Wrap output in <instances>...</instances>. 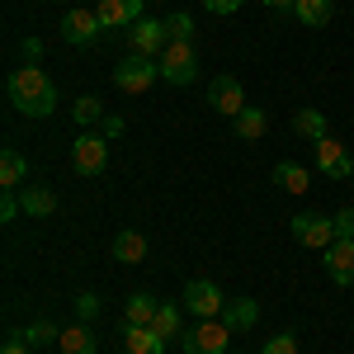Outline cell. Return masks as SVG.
<instances>
[{"mask_svg":"<svg viewBox=\"0 0 354 354\" xmlns=\"http://www.w3.org/2000/svg\"><path fill=\"white\" fill-rule=\"evenodd\" d=\"M5 90H10L15 109L28 113V118H48V113L57 109V85H53V76H48L38 62H28V66H19V71H10Z\"/></svg>","mask_w":354,"mask_h":354,"instance_id":"obj_1","label":"cell"},{"mask_svg":"<svg viewBox=\"0 0 354 354\" xmlns=\"http://www.w3.org/2000/svg\"><path fill=\"white\" fill-rule=\"evenodd\" d=\"M151 81H161V66H151V57H123L118 66H113V85L123 90V95H147Z\"/></svg>","mask_w":354,"mask_h":354,"instance_id":"obj_2","label":"cell"},{"mask_svg":"<svg viewBox=\"0 0 354 354\" xmlns=\"http://www.w3.org/2000/svg\"><path fill=\"white\" fill-rule=\"evenodd\" d=\"M71 165H76L81 175H104V165H109V137L104 133H81L76 147H71Z\"/></svg>","mask_w":354,"mask_h":354,"instance_id":"obj_3","label":"cell"},{"mask_svg":"<svg viewBox=\"0 0 354 354\" xmlns=\"http://www.w3.org/2000/svg\"><path fill=\"white\" fill-rule=\"evenodd\" d=\"M227 340H232V326L213 317V322H198L194 330H185V354H227Z\"/></svg>","mask_w":354,"mask_h":354,"instance_id":"obj_4","label":"cell"},{"mask_svg":"<svg viewBox=\"0 0 354 354\" xmlns=\"http://www.w3.org/2000/svg\"><path fill=\"white\" fill-rule=\"evenodd\" d=\"M198 76V62H194V48L185 38H170V48L161 53V81L170 85H189Z\"/></svg>","mask_w":354,"mask_h":354,"instance_id":"obj_5","label":"cell"},{"mask_svg":"<svg viewBox=\"0 0 354 354\" xmlns=\"http://www.w3.org/2000/svg\"><path fill=\"white\" fill-rule=\"evenodd\" d=\"M185 307H189L198 322H213L227 312V293H222L218 283H208V279H194L189 288H185Z\"/></svg>","mask_w":354,"mask_h":354,"instance_id":"obj_6","label":"cell"},{"mask_svg":"<svg viewBox=\"0 0 354 354\" xmlns=\"http://www.w3.org/2000/svg\"><path fill=\"white\" fill-rule=\"evenodd\" d=\"M293 236L312 250H330L335 245V218L330 213H298L293 218Z\"/></svg>","mask_w":354,"mask_h":354,"instance_id":"obj_7","label":"cell"},{"mask_svg":"<svg viewBox=\"0 0 354 354\" xmlns=\"http://www.w3.org/2000/svg\"><path fill=\"white\" fill-rule=\"evenodd\" d=\"M128 43L137 57H161L170 48V28H165V19H142L128 28Z\"/></svg>","mask_w":354,"mask_h":354,"instance_id":"obj_8","label":"cell"},{"mask_svg":"<svg viewBox=\"0 0 354 354\" xmlns=\"http://www.w3.org/2000/svg\"><path fill=\"white\" fill-rule=\"evenodd\" d=\"M317 170L330 175V180H350L354 161H350V151H345V142H335L330 133L322 137V142H317Z\"/></svg>","mask_w":354,"mask_h":354,"instance_id":"obj_9","label":"cell"},{"mask_svg":"<svg viewBox=\"0 0 354 354\" xmlns=\"http://www.w3.org/2000/svg\"><path fill=\"white\" fill-rule=\"evenodd\" d=\"M100 15L95 10H66V19H62V38L71 43V48H90L95 38H100Z\"/></svg>","mask_w":354,"mask_h":354,"instance_id":"obj_10","label":"cell"},{"mask_svg":"<svg viewBox=\"0 0 354 354\" xmlns=\"http://www.w3.org/2000/svg\"><path fill=\"white\" fill-rule=\"evenodd\" d=\"M95 15H100V24H104V28H123V24L133 28V24L147 19V5H142V0H100Z\"/></svg>","mask_w":354,"mask_h":354,"instance_id":"obj_11","label":"cell"},{"mask_svg":"<svg viewBox=\"0 0 354 354\" xmlns=\"http://www.w3.org/2000/svg\"><path fill=\"white\" fill-rule=\"evenodd\" d=\"M208 100H213V109L227 113V118H236V113L245 109V90H241V81H236V76H218V81H213V90H208Z\"/></svg>","mask_w":354,"mask_h":354,"instance_id":"obj_12","label":"cell"},{"mask_svg":"<svg viewBox=\"0 0 354 354\" xmlns=\"http://www.w3.org/2000/svg\"><path fill=\"white\" fill-rule=\"evenodd\" d=\"M326 274L340 288H354V241H335L326 250Z\"/></svg>","mask_w":354,"mask_h":354,"instance_id":"obj_13","label":"cell"},{"mask_svg":"<svg viewBox=\"0 0 354 354\" xmlns=\"http://www.w3.org/2000/svg\"><path fill=\"white\" fill-rule=\"evenodd\" d=\"M57 350L62 354H95V330H90V322L66 326L62 335H57Z\"/></svg>","mask_w":354,"mask_h":354,"instance_id":"obj_14","label":"cell"},{"mask_svg":"<svg viewBox=\"0 0 354 354\" xmlns=\"http://www.w3.org/2000/svg\"><path fill=\"white\" fill-rule=\"evenodd\" d=\"M123 350L128 354H161L165 340L151 326H123Z\"/></svg>","mask_w":354,"mask_h":354,"instance_id":"obj_15","label":"cell"},{"mask_svg":"<svg viewBox=\"0 0 354 354\" xmlns=\"http://www.w3.org/2000/svg\"><path fill=\"white\" fill-rule=\"evenodd\" d=\"M19 203H24V213H28V218H53L57 194H53V189H43V185H28V189L19 194Z\"/></svg>","mask_w":354,"mask_h":354,"instance_id":"obj_16","label":"cell"},{"mask_svg":"<svg viewBox=\"0 0 354 354\" xmlns=\"http://www.w3.org/2000/svg\"><path fill=\"white\" fill-rule=\"evenodd\" d=\"M24 175H28V161L15 151V147H5V151H0V185H5V189H19Z\"/></svg>","mask_w":354,"mask_h":354,"instance_id":"obj_17","label":"cell"},{"mask_svg":"<svg viewBox=\"0 0 354 354\" xmlns=\"http://www.w3.org/2000/svg\"><path fill=\"white\" fill-rule=\"evenodd\" d=\"M142 255H147V236H142V232H118V236H113V260L137 265Z\"/></svg>","mask_w":354,"mask_h":354,"instance_id":"obj_18","label":"cell"},{"mask_svg":"<svg viewBox=\"0 0 354 354\" xmlns=\"http://www.w3.org/2000/svg\"><path fill=\"white\" fill-rule=\"evenodd\" d=\"M293 15H298L307 28H322V24H330L335 5H330V0H298V5H293Z\"/></svg>","mask_w":354,"mask_h":354,"instance_id":"obj_19","label":"cell"},{"mask_svg":"<svg viewBox=\"0 0 354 354\" xmlns=\"http://www.w3.org/2000/svg\"><path fill=\"white\" fill-rule=\"evenodd\" d=\"M265 123H270V118H265V109L245 104V109L236 113V137H241V142H255V137H265Z\"/></svg>","mask_w":354,"mask_h":354,"instance_id":"obj_20","label":"cell"},{"mask_svg":"<svg viewBox=\"0 0 354 354\" xmlns=\"http://www.w3.org/2000/svg\"><path fill=\"white\" fill-rule=\"evenodd\" d=\"M255 317H260V307H255V298H236V302H227V312H222V322H227L232 330L255 326Z\"/></svg>","mask_w":354,"mask_h":354,"instance_id":"obj_21","label":"cell"},{"mask_svg":"<svg viewBox=\"0 0 354 354\" xmlns=\"http://www.w3.org/2000/svg\"><path fill=\"white\" fill-rule=\"evenodd\" d=\"M156 307H161V302L151 298V293H133V298H128V326H151V322H156Z\"/></svg>","mask_w":354,"mask_h":354,"instance_id":"obj_22","label":"cell"},{"mask_svg":"<svg viewBox=\"0 0 354 354\" xmlns=\"http://www.w3.org/2000/svg\"><path fill=\"white\" fill-rule=\"evenodd\" d=\"M293 133L307 137V142H322V137H326V118L317 109H298L293 113Z\"/></svg>","mask_w":354,"mask_h":354,"instance_id":"obj_23","label":"cell"},{"mask_svg":"<svg viewBox=\"0 0 354 354\" xmlns=\"http://www.w3.org/2000/svg\"><path fill=\"white\" fill-rule=\"evenodd\" d=\"M274 180H279V189H288V194H307V170L302 165H293V161H283V165H274Z\"/></svg>","mask_w":354,"mask_h":354,"instance_id":"obj_24","label":"cell"},{"mask_svg":"<svg viewBox=\"0 0 354 354\" xmlns=\"http://www.w3.org/2000/svg\"><path fill=\"white\" fill-rule=\"evenodd\" d=\"M151 330H156L165 345H170V340L180 335V307H175V302H161V307H156V322H151Z\"/></svg>","mask_w":354,"mask_h":354,"instance_id":"obj_25","label":"cell"},{"mask_svg":"<svg viewBox=\"0 0 354 354\" xmlns=\"http://www.w3.org/2000/svg\"><path fill=\"white\" fill-rule=\"evenodd\" d=\"M104 118V104L95 100V95H85V100H76V123L81 128H90V123H100Z\"/></svg>","mask_w":354,"mask_h":354,"instance_id":"obj_26","label":"cell"},{"mask_svg":"<svg viewBox=\"0 0 354 354\" xmlns=\"http://www.w3.org/2000/svg\"><path fill=\"white\" fill-rule=\"evenodd\" d=\"M24 335H28V345H57V335H62V330H57L53 322H33Z\"/></svg>","mask_w":354,"mask_h":354,"instance_id":"obj_27","label":"cell"},{"mask_svg":"<svg viewBox=\"0 0 354 354\" xmlns=\"http://www.w3.org/2000/svg\"><path fill=\"white\" fill-rule=\"evenodd\" d=\"M165 28H170V38H185V43L194 38V19L185 15V10H175V15L165 19Z\"/></svg>","mask_w":354,"mask_h":354,"instance_id":"obj_28","label":"cell"},{"mask_svg":"<svg viewBox=\"0 0 354 354\" xmlns=\"http://www.w3.org/2000/svg\"><path fill=\"white\" fill-rule=\"evenodd\" d=\"M335 241H354V208L335 213Z\"/></svg>","mask_w":354,"mask_h":354,"instance_id":"obj_29","label":"cell"},{"mask_svg":"<svg viewBox=\"0 0 354 354\" xmlns=\"http://www.w3.org/2000/svg\"><path fill=\"white\" fill-rule=\"evenodd\" d=\"M260 354H298V340H293V335H274V340H265Z\"/></svg>","mask_w":354,"mask_h":354,"instance_id":"obj_30","label":"cell"},{"mask_svg":"<svg viewBox=\"0 0 354 354\" xmlns=\"http://www.w3.org/2000/svg\"><path fill=\"white\" fill-rule=\"evenodd\" d=\"M19 213H24V203L15 198V189H5V198H0V222H15Z\"/></svg>","mask_w":354,"mask_h":354,"instance_id":"obj_31","label":"cell"},{"mask_svg":"<svg viewBox=\"0 0 354 354\" xmlns=\"http://www.w3.org/2000/svg\"><path fill=\"white\" fill-rule=\"evenodd\" d=\"M28 350H33V345H28L24 330H10V335H5V350H0V354H28Z\"/></svg>","mask_w":354,"mask_h":354,"instance_id":"obj_32","label":"cell"},{"mask_svg":"<svg viewBox=\"0 0 354 354\" xmlns=\"http://www.w3.org/2000/svg\"><path fill=\"white\" fill-rule=\"evenodd\" d=\"M95 312H100V298H95V293H81V298H76V317H81V322H95Z\"/></svg>","mask_w":354,"mask_h":354,"instance_id":"obj_33","label":"cell"},{"mask_svg":"<svg viewBox=\"0 0 354 354\" xmlns=\"http://www.w3.org/2000/svg\"><path fill=\"white\" fill-rule=\"evenodd\" d=\"M208 15H232V10H241V0H198Z\"/></svg>","mask_w":354,"mask_h":354,"instance_id":"obj_34","label":"cell"},{"mask_svg":"<svg viewBox=\"0 0 354 354\" xmlns=\"http://www.w3.org/2000/svg\"><path fill=\"white\" fill-rule=\"evenodd\" d=\"M24 57H28V62H38V57H43V38H24Z\"/></svg>","mask_w":354,"mask_h":354,"instance_id":"obj_35","label":"cell"},{"mask_svg":"<svg viewBox=\"0 0 354 354\" xmlns=\"http://www.w3.org/2000/svg\"><path fill=\"white\" fill-rule=\"evenodd\" d=\"M118 133H123V118L109 113V118H104V137H118Z\"/></svg>","mask_w":354,"mask_h":354,"instance_id":"obj_36","label":"cell"},{"mask_svg":"<svg viewBox=\"0 0 354 354\" xmlns=\"http://www.w3.org/2000/svg\"><path fill=\"white\" fill-rule=\"evenodd\" d=\"M265 5H298V0H265Z\"/></svg>","mask_w":354,"mask_h":354,"instance_id":"obj_37","label":"cell"},{"mask_svg":"<svg viewBox=\"0 0 354 354\" xmlns=\"http://www.w3.org/2000/svg\"><path fill=\"white\" fill-rule=\"evenodd\" d=\"M62 5H66V0H62Z\"/></svg>","mask_w":354,"mask_h":354,"instance_id":"obj_38","label":"cell"}]
</instances>
